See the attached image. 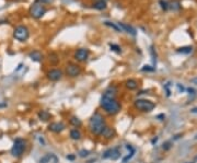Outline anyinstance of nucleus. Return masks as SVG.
<instances>
[{"mask_svg":"<svg viewBox=\"0 0 197 163\" xmlns=\"http://www.w3.org/2000/svg\"><path fill=\"white\" fill-rule=\"evenodd\" d=\"M106 126V122L104 116L102 115L99 112H96L93 115L90 117L89 119V130L91 131V134L96 136H101L102 130L104 129V127Z\"/></svg>","mask_w":197,"mask_h":163,"instance_id":"f257e3e1","label":"nucleus"},{"mask_svg":"<svg viewBox=\"0 0 197 163\" xmlns=\"http://www.w3.org/2000/svg\"><path fill=\"white\" fill-rule=\"evenodd\" d=\"M100 106L107 115L114 116L121 112L122 105L116 99H108V97H102L100 100Z\"/></svg>","mask_w":197,"mask_h":163,"instance_id":"f03ea898","label":"nucleus"},{"mask_svg":"<svg viewBox=\"0 0 197 163\" xmlns=\"http://www.w3.org/2000/svg\"><path fill=\"white\" fill-rule=\"evenodd\" d=\"M46 0H35L30 7V15L34 19H41L46 13L47 9L44 6V2Z\"/></svg>","mask_w":197,"mask_h":163,"instance_id":"7ed1b4c3","label":"nucleus"},{"mask_svg":"<svg viewBox=\"0 0 197 163\" xmlns=\"http://www.w3.org/2000/svg\"><path fill=\"white\" fill-rule=\"evenodd\" d=\"M26 149V141L23 138H17L13 142V146L11 148V155L14 158H20Z\"/></svg>","mask_w":197,"mask_h":163,"instance_id":"20e7f679","label":"nucleus"},{"mask_svg":"<svg viewBox=\"0 0 197 163\" xmlns=\"http://www.w3.org/2000/svg\"><path fill=\"white\" fill-rule=\"evenodd\" d=\"M134 106L136 109L143 113H149V112L153 111L156 108V104L150 100H145V99H138L134 102Z\"/></svg>","mask_w":197,"mask_h":163,"instance_id":"39448f33","label":"nucleus"},{"mask_svg":"<svg viewBox=\"0 0 197 163\" xmlns=\"http://www.w3.org/2000/svg\"><path fill=\"white\" fill-rule=\"evenodd\" d=\"M29 36H30L29 29L26 28V26H24V25L17 26V28L14 29V31H13V37H14L17 41L21 42V43L28 41Z\"/></svg>","mask_w":197,"mask_h":163,"instance_id":"423d86ee","label":"nucleus"},{"mask_svg":"<svg viewBox=\"0 0 197 163\" xmlns=\"http://www.w3.org/2000/svg\"><path fill=\"white\" fill-rule=\"evenodd\" d=\"M82 72V69L79 65L75 64V62H68L66 66V73L68 77L70 78H76L78 76H80V73Z\"/></svg>","mask_w":197,"mask_h":163,"instance_id":"0eeeda50","label":"nucleus"},{"mask_svg":"<svg viewBox=\"0 0 197 163\" xmlns=\"http://www.w3.org/2000/svg\"><path fill=\"white\" fill-rule=\"evenodd\" d=\"M103 159H110L113 161H116L121 158V150H119L118 147H115V148H110L103 153L102 155Z\"/></svg>","mask_w":197,"mask_h":163,"instance_id":"6e6552de","label":"nucleus"},{"mask_svg":"<svg viewBox=\"0 0 197 163\" xmlns=\"http://www.w3.org/2000/svg\"><path fill=\"white\" fill-rule=\"evenodd\" d=\"M63 71L60 70V69H50L49 71H47V73H46V77H47V79L49 80V81H53V82H56L58 81V80H60L61 78H63Z\"/></svg>","mask_w":197,"mask_h":163,"instance_id":"1a4fd4ad","label":"nucleus"},{"mask_svg":"<svg viewBox=\"0 0 197 163\" xmlns=\"http://www.w3.org/2000/svg\"><path fill=\"white\" fill-rule=\"evenodd\" d=\"M48 130L52 131L54 134H59L61 131H64L66 129V125L64 124L63 122H54V123H50L48 125Z\"/></svg>","mask_w":197,"mask_h":163,"instance_id":"9d476101","label":"nucleus"},{"mask_svg":"<svg viewBox=\"0 0 197 163\" xmlns=\"http://www.w3.org/2000/svg\"><path fill=\"white\" fill-rule=\"evenodd\" d=\"M101 136L104 138V139L112 140L113 138L116 136V130H115V128H113V127H111V126H108V125H106V126L104 127L103 130H102Z\"/></svg>","mask_w":197,"mask_h":163,"instance_id":"9b49d317","label":"nucleus"},{"mask_svg":"<svg viewBox=\"0 0 197 163\" xmlns=\"http://www.w3.org/2000/svg\"><path fill=\"white\" fill-rule=\"evenodd\" d=\"M89 58V50L87 48H80L75 53V59L79 62H83Z\"/></svg>","mask_w":197,"mask_h":163,"instance_id":"f8f14e48","label":"nucleus"},{"mask_svg":"<svg viewBox=\"0 0 197 163\" xmlns=\"http://www.w3.org/2000/svg\"><path fill=\"white\" fill-rule=\"evenodd\" d=\"M117 88L115 86H110L103 93V97H108V99H116Z\"/></svg>","mask_w":197,"mask_h":163,"instance_id":"ddd939ff","label":"nucleus"},{"mask_svg":"<svg viewBox=\"0 0 197 163\" xmlns=\"http://www.w3.org/2000/svg\"><path fill=\"white\" fill-rule=\"evenodd\" d=\"M138 81L135 79H128L125 81V87L128 89V90L132 91V90H136V89H138Z\"/></svg>","mask_w":197,"mask_h":163,"instance_id":"4468645a","label":"nucleus"},{"mask_svg":"<svg viewBox=\"0 0 197 163\" xmlns=\"http://www.w3.org/2000/svg\"><path fill=\"white\" fill-rule=\"evenodd\" d=\"M117 24H118V26L121 28V30L123 31V32H127L132 35H136V30H135L132 26L128 25V24H125V23H117Z\"/></svg>","mask_w":197,"mask_h":163,"instance_id":"2eb2a0df","label":"nucleus"},{"mask_svg":"<svg viewBox=\"0 0 197 163\" xmlns=\"http://www.w3.org/2000/svg\"><path fill=\"white\" fill-rule=\"evenodd\" d=\"M29 57H30L33 61L39 62V61H42V59H43V54H42L39 50H33V52H31L30 54H29Z\"/></svg>","mask_w":197,"mask_h":163,"instance_id":"dca6fc26","label":"nucleus"},{"mask_svg":"<svg viewBox=\"0 0 197 163\" xmlns=\"http://www.w3.org/2000/svg\"><path fill=\"white\" fill-rule=\"evenodd\" d=\"M37 116H39V118L41 120H43V122H47V120H49L50 118H52V115H50L49 112L45 111V109H42V111H39V113H37Z\"/></svg>","mask_w":197,"mask_h":163,"instance_id":"f3484780","label":"nucleus"},{"mask_svg":"<svg viewBox=\"0 0 197 163\" xmlns=\"http://www.w3.org/2000/svg\"><path fill=\"white\" fill-rule=\"evenodd\" d=\"M69 123L71 126L75 127V128H79V127L82 126V122H81L80 118L77 117V116H72V117L69 119Z\"/></svg>","mask_w":197,"mask_h":163,"instance_id":"a211bd4d","label":"nucleus"},{"mask_svg":"<svg viewBox=\"0 0 197 163\" xmlns=\"http://www.w3.org/2000/svg\"><path fill=\"white\" fill-rule=\"evenodd\" d=\"M69 135H70V138H71L72 140H80L81 137H82V135H81L80 130H79L78 128L71 129Z\"/></svg>","mask_w":197,"mask_h":163,"instance_id":"6ab92c4d","label":"nucleus"},{"mask_svg":"<svg viewBox=\"0 0 197 163\" xmlns=\"http://www.w3.org/2000/svg\"><path fill=\"white\" fill-rule=\"evenodd\" d=\"M93 8L96 10H104L106 9V1L105 0H96V3H93Z\"/></svg>","mask_w":197,"mask_h":163,"instance_id":"aec40b11","label":"nucleus"},{"mask_svg":"<svg viewBox=\"0 0 197 163\" xmlns=\"http://www.w3.org/2000/svg\"><path fill=\"white\" fill-rule=\"evenodd\" d=\"M53 159H56V157L53 153H47V155H45L39 159V163H50Z\"/></svg>","mask_w":197,"mask_h":163,"instance_id":"412c9836","label":"nucleus"},{"mask_svg":"<svg viewBox=\"0 0 197 163\" xmlns=\"http://www.w3.org/2000/svg\"><path fill=\"white\" fill-rule=\"evenodd\" d=\"M48 59H49V62L52 65H57L59 61L58 55H57L56 53H50V54L48 55Z\"/></svg>","mask_w":197,"mask_h":163,"instance_id":"4be33fe9","label":"nucleus"},{"mask_svg":"<svg viewBox=\"0 0 197 163\" xmlns=\"http://www.w3.org/2000/svg\"><path fill=\"white\" fill-rule=\"evenodd\" d=\"M104 24H105L106 26H110V28H112L113 30H115L116 32H123V31L121 30V28H119L118 24H117V23H113V22L105 21V22H104Z\"/></svg>","mask_w":197,"mask_h":163,"instance_id":"5701e85b","label":"nucleus"},{"mask_svg":"<svg viewBox=\"0 0 197 163\" xmlns=\"http://www.w3.org/2000/svg\"><path fill=\"white\" fill-rule=\"evenodd\" d=\"M192 50H193V48L191 47V46H184V47H181L178 50L179 53H182V54H191Z\"/></svg>","mask_w":197,"mask_h":163,"instance_id":"b1692460","label":"nucleus"},{"mask_svg":"<svg viewBox=\"0 0 197 163\" xmlns=\"http://www.w3.org/2000/svg\"><path fill=\"white\" fill-rule=\"evenodd\" d=\"M135 152H136V150H135V149H134V148H132V150H130V151H129V153H128V155H126V157H125V158H124V159H123V161H122V162H123V163H127L128 161H129V160H130V159H132V157H134Z\"/></svg>","mask_w":197,"mask_h":163,"instance_id":"393cba45","label":"nucleus"},{"mask_svg":"<svg viewBox=\"0 0 197 163\" xmlns=\"http://www.w3.org/2000/svg\"><path fill=\"white\" fill-rule=\"evenodd\" d=\"M110 47H111V50H113V52L117 53V54H119V53L122 52L121 47H119L118 45H116V44H110Z\"/></svg>","mask_w":197,"mask_h":163,"instance_id":"a878e982","label":"nucleus"},{"mask_svg":"<svg viewBox=\"0 0 197 163\" xmlns=\"http://www.w3.org/2000/svg\"><path fill=\"white\" fill-rule=\"evenodd\" d=\"M89 153H90L89 151L83 149V150L79 151V157H80V158H86V157H88V155H89Z\"/></svg>","mask_w":197,"mask_h":163,"instance_id":"bb28decb","label":"nucleus"},{"mask_svg":"<svg viewBox=\"0 0 197 163\" xmlns=\"http://www.w3.org/2000/svg\"><path fill=\"white\" fill-rule=\"evenodd\" d=\"M160 4H161V7H162V9H164V10H168V8H169V4H168L167 1H163V0H161Z\"/></svg>","mask_w":197,"mask_h":163,"instance_id":"cd10ccee","label":"nucleus"},{"mask_svg":"<svg viewBox=\"0 0 197 163\" xmlns=\"http://www.w3.org/2000/svg\"><path fill=\"white\" fill-rule=\"evenodd\" d=\"M143 71H154V68H150V66H143V69H141Z\"/></svg>","mask_w":197,"mask_h":163,"instance_id":"c85d7f7f","label":"nucleus"},{"mask_svg":"<svg viewBox=\"0 0 197 163\" xmlns=\"http://www.w3.org/2000/svg\"><path fill=\"white\" fill-rule=\"evenodd\" d=\"M170 147H171V142H165V144H163V149H164V150H169Z\"/></svg>","mask_w":197,"mask_h":163,"instance_id":"c756f323","label":"nucleus"},{"mask_svg":"<svg viewBox=\"0 0 197 163\" xmlns=\"http://www.w3.org/2000/svg\"><path fill=\"white\" fill-rule=\"evenodd\" d=\"M75 158H76V157H75V155H67V159H68V160H70V161H74V160H75Z\"/></svg>","mask_w":197,"mask_h":163,"instance_id":"7c9ffc66","label":"nucleus"},{"mask_svg":"<svg viewBox=\"0 0 197 163\" xmlns=\"http://www.w3.org/2000/svg\"><path fill=\"white\" fill-rule=\"evenodd\" d=\"M191 81H192V83H194V84H196V86H197V77L193 78V79H192Z\"/></svg>","mask_w":197,"mask_h":163,"instance_id":"2f4dec72","label":"nucleus"},{"mask_svg":"<svg viewBox=\"0 0 197 163\" xmlns=\"http://www.w3.org/2000/svg\"><path fill=\"white\" fill-rule=\"evenodd\" d=\"M178 88H179V90H180L181 92H183V91H184V88H183V86L181 87V84H178Z\"/></svg>","mask_w":197,"mask_h":163,"instance_id":"473e14b6","label":"nucleus"},{"mask_svg":"<svg viewBox=\"0 0 197 163\" xmlns=\"http://www.w3.org/2000/svg\"><path fill=\"white\" fill-rule=\"evenodd\" d=\"M6 106H7L6 103H1V102H0V108H6Z\"/></svg>","mask_w":197,"mask_h":163,"instance_id":"72a5a7b5","label":"nucleus"},{"mask_svg":"<svg viewBox=\"0 0 197 163\" xmlns=\"http://www.w3.org/2000/svg\"><path fill=\"white\" fill-rule=\"evenodd\" d=\"M195 139H197V135H196V137H195Z\"/></svg>","mask_w":197,"mask_h":163,"instance_id":"f704fd0d","label":"nucleus"}]
</instances>
